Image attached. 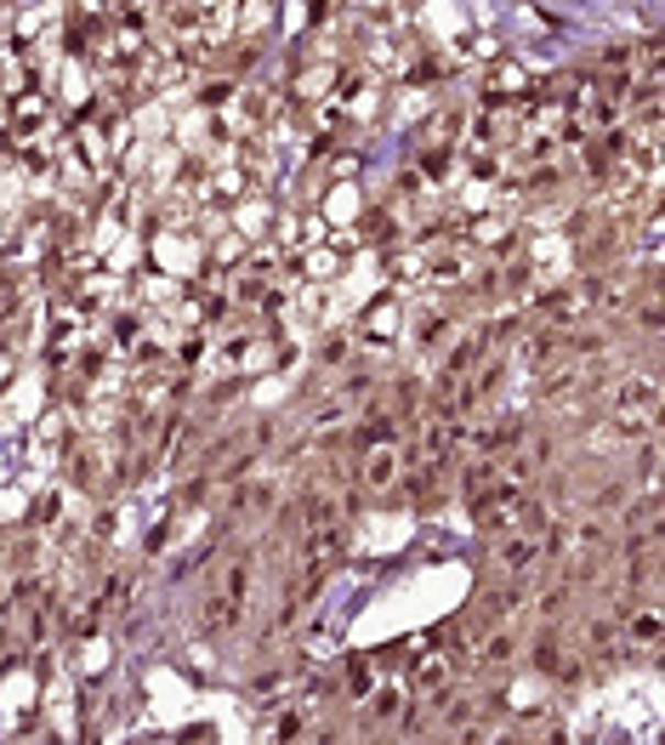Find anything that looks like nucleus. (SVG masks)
Segmentation results:
<instances>
[{
    "instance_id": "1",
    "label": "nucleus",
    "mask_w": 665,
    "mask_h": 745,
    "mask_svg": "<svg viewBox=\"0 0 665 745\" xmlns=\"http://www.w3.org/2000/svg\"><path fill=\"white\" fill-rule=\"evenodd\" d=\"M245 609H251V563H245V558H234V563L222 569V581H211V598H206V626H211L217 637H228V632H240Z\"/></svg>"
},
{
    "instance_id": "2",
    "label": "nucleus",
    "mask_w": 665,
    "mask_h": 745,
    "mask_svg": "<svg viewBox=\"0 0 665 745\" xmlns=\"http://www.w3.org/2000/svg\"><path fill=\"white\" fill-rule=\"evenodd\" d=\"M535 558H541V535H529V529L507 535V547H495V569L501 574H523Z\"/></svg>"
},
{
    "instance_id": "3",
    "label": "nucleus",
    "mask_w": 665,
    "mask_h": 745,
    "mask_svg": "<svg viewBox=\"0 0 665 745\" xmlns=\"http://www.w3.org/2000/svg\"><path fill=\"white\" fill-rule=\"evenodd\" d=\"M364 484H370L376 495L398 484V445H376L370 456H364Z\"/></svg>"
}]
</instances>
